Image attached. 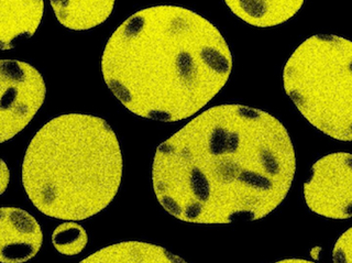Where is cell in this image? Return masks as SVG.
Returning a JSON list of instances; mask_svg holds the SVG:
<instances>
[{"instance_id": "cell-1", "label": "cell", "mask_w": 352, "mask_h": 263, "mask_svg": "<svg viewBox=\"0 0 352 263\" xmlns=\"http://www.w3.org/2000/svg\"><path fill=\"white\" fill-rule=\"evenodd\" d=\"M296 172L289 132L241 104L205 110L159 145L154 193L166 213L194 224L262 220L283 203Z\"/></svg>"}, {"instance_id": "cell-2", "label": "cell", "mask_w": 352, "mask_h": 263, "mask_svg": "<svg viewBox=\"0 0 352 263\" xmlns=\"http://www.w3.org/2000/svg\"><path fill=\"white\" fill-rule=\"evenodd\" d=\"M232 55L217 27L177 6L142 9L111 34L104 83L133 115L177 123L203 109L228 82Z\"/></svg>"}, {"instance_id": "cell-3", "label": "cell", "mask_w": 352, "mask_h": 263, "mask_svg": "<svg viewBox=\"0 0 352 263\" xmlns=\"http://www.w3.org/2000/svg\"><path fill=\"white\" fill-rule=\"evenodd\" d=\"M124 162L117 134L96 116H58L36 132L25 151L22 184L45 216L85 220L116 198Z\"/></svg>"}, {"instance_id": "cell-4", "label": "cell", "mask_w": 352, "mask_h": 263, "mask_svg": "<svg viewBox=\"0 0 352 263\" xmlns=\"http://www.w3.org/2000/svg\"><path fill=\"white\" fill-rule=\"evenodd\" d=\"M284 90L302 117L338 141H352V41L316 34L284 66Z\"/></svg>"}, {"instance_id": "cell-5", "label": "cell", "mask_w": 352, "mask_h": 263, "mask_svg": "<svg viewBox=\"0 0 352 263\" xmlns=\"http://www.w3.org/2000/svg\"><path fill=\"white\" fill-rule=\"evenodd\" d=\"M47 87L31 64L16 60L0 62V143L25 129L43 105Z\"/></svg>"}, {"instance_id": "cell-6", "label": "cell", "mask_w": 352, "mask_h": 263, "mask_svg": "<svg viewBox=\"0 0 352 263\" xmlns=\"http://www.w3.org/2000/svg\"><path fill=\"white\" fill-rule=\"evenodd\" d=\"M304 198L315 214L352 218V154L336 152L317 160L304 183Z\"/></svg>"}, {"instance_id": "cell-7", "label": "cell", "mask_w": 352, "mask_h": 263, "mask_svg": "<svg viewBox=\"0 0 352 263\" xmlns=\"http://www.w3.org/2000/svg\"><path fill=\"white\" fill-rule=\"evenodd\" d=\"M43 233L38 220L28 211L3 207L0 211V261L21 263L41 249Z\"/></svg>"}, {"instance_id": "cell-8", "label": "cell", "mask_w": 352, "mask_h": 263, "mask_svg": "<svg viewBox=\"0 0 352 263\" xmlns=\"http://www.w3.org/2000/svg\"><path fill=\"white\" fill-rule=\"evenodd\" d=\"M44 12V0H0V47L31 38L38 30Z\"/></svg>"}, {"instance_id": "cell-9", "label": "cell", "mask_w": 352, "mask_h": 263, "mask_svg": "<svg viewBox=\"0 0 352 263\" xmlns=\"http://www.w3.org/2000/svg\"><path fill=\"white\" fill-rule=\"evenodd\" d=\"M231 12L248 25L276 27L300 11L305 0H223Z\"/></svg>"}, {"instance_id": "cell-10", "label": "cell", "mask_w": 352, "mask_h": 263, "mask_svg": "<svg viewBox=\"0 0 352 263\" xmlns=\"http://www.w3.org/2000/svg\"><path fill=\"white\" fill-rule=\"evenodd\" d=\"M116 0H50L56 19L71 30H89L109 18Z\"/></svg>"}, {"instance_id": "cell-11", "label": "cell", "mask_w": 352, "mask_h": 263, "mask_svg": "<svg viewBox=\"0 0 352 263\" xmlns=\"http://www.w3.org/2000/svg\"><path fill=\"white\" fill-rule=\"evenodd\" d=\"M82 263H177L185 262L179 255L163 247L146 242H128L102 248Z\"/></svg>"}, {"instance_id": "cell-12", "label": "cell", "mask_w": 352, "mask_h": 263, "mask_svg": "<svg viewBox=\"0 0 352 263\" xmlns=\"http://www.w3.org/2000/svg\"><path fill=\"white\" fill-rule=\"evenodd\" d=\"M52 244L60 255H80L88 244V235L85 229L78 222H62L55 228L52 233Z\"/></svg>"}, {"instance_id": "cell-13", "label": "cell", "mask_w": 352, "mask_h": 263, "mask_svg": "<svg viewBox=\"0 0 352 263\" xmlns=\"http://www.w3.org/2000/svg\"><path fill=\"white\" fill-rule=\"evenodd\" d=\"M333 261L335 263H352V227L344 231L336 242Z\"/></svg>"}, {"instance_id": "cell-14", "label": "cell", "mask_w": 352, "mask_h": 263, "mask_svg": "<svg viewBox=\"0 0 352 263\" xmlns=\"http://www.w3.org/2000/svg\"><path fill=\"white\" fill-rule=\"evenodd\" d=\"M0 174H1V178H0V185H1L0 193L3 194L7 187H8L9 180H10V172H9V169L7 167V165H6V162L3 160H1V171H0Z\"/></svg>"}, {"instance_id": "cell-15", "label": "cell", "mask_w": 352, "mask_h": 263, "mask_svg": "<svg viewBox=\"0 0 352 263\" xmlns=\"http://www.w3.org/2000/svg\"><path fill=\"white\" fill-rule=\"evenodd\" d=\"M280 262H309V261L302 260V259H286V260H282Z\"/></svg>"}]
</instances>
